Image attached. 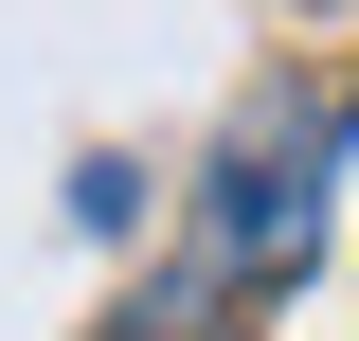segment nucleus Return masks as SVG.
Returning a JSON list of instances; mask_svg holds the SVG:
<instances>
[{"label":"nucleus","instance_id":"nucleus-1","mask_svg":"<svg viewBox=\"0 0 359 341\" xmlns=\"http://www.w3.org/2000/svg\"><path fill=\"white\" fill-rule=\"evenodd\" d=\"M323 162H341V108H269V126L233 144L216 180H198L180 252L126 288V341H216V305L287 288V269L323 252Z\"/></svg>","mask_w":359,"mask_h":341}]
</instances>
